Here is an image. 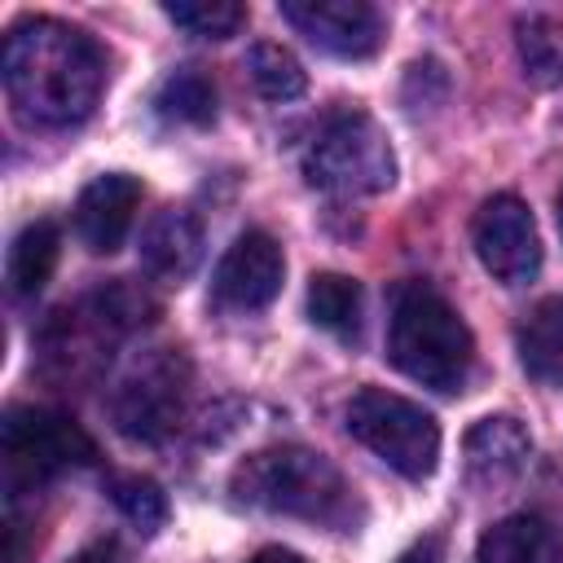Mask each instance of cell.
<instances>
[{
	"label": "cell",
	"mask_w": 563,
	"mask_h": 563,
	"mask_svg": "<svg viewBox=\"0 0 563 563\" xmlns=\"http://www.w3.org/2000/svg\"><path fill=\"white\" fill-rule=\"evenodd\" d=\"M57 255H62V229L53 220H31L13 246H9V260H4V277H9V290L13 295H40L57 268Z\"/></svg>",
	"instance_id": "2e32d148"
},
{
	"label": "cell",
	"mask_w": 563,
	"mask_h": 563,
	"mask_svg": "<svg viewBox=\"0 0 563 563\" xmlns=\"http://www.w3.org/2000/svg\"><path fill=\"white\" fill-rule=\"evenodd\" d=\"M246 79L255 84V92L264 101H295L308 88V70L299 66V57L268 40L246 48Z\"/></svg>",
	"instance_id": "d6986e66"
},
{
	"label": "cell",
	"mask_w": 563,
	"mask_h": 563,
	"mask_svg": "<svg viewBox=\"0 0 563 563\" xmlns=\"http://www.w3.org/2000/svg\"><path fill=\"white\" fill-rule=\"evenodd\" d=\"M141 207V180L128 172H106L88 180L75 198V233L92 255H110L123 246Z\"/></svg>",
	"instance_id": "8fae6325"
},
{
	"label": "cell",
	"mask_w": 563,
	"mask_h": 563,
	"mask_svg": "<svg viewBox=\"0 0 563 563\" xmlns=\"http://www.w3.org/2000/svg\"><path fill=\"white\" fill-rule=\"evenodd\" d=\"M462 457H466V475L471 484L479 488H497V484H510L528 457H532V435L519 418L510 413H488L479 418L466 440H462Z\"/></svg>",
	"instance_id": "4fadbf2b"
},
{
	"label": "cell",
	"mask_w": 563,
	"mask_h": 563,
	"mask_svg": "<svg viewBox=\"0 0 563 563\" xmlns=\"http://www.w3.org/2000/svg\"><path fill=\"white\" fill-rule=\"evenodd\" d=\"M387 361L431 387V391H462L475 365V339L462 312L427 282H400L391 290L387 317Z\"/></svg>",
	"instance_id": "7a4b0ae2"
},
{
	"label": "cell",
	"mask_w": 563,
	"mask_h": 563,
	"mask_svg": "<svg viewBox=\"0 0 563 563\" xmlns=\"http://www.w3.org/2000/svg\"><path fill=\"white\" fill-rule=\"evenodd\" d=\"M308 317L334 339H356L365 317V290L356 277L343 273H317L308 282Z\"/></svg>",
	"instance_id": "ac0fdd59"
},
{
	"label": "cell",
	"mask_w": 563,
	"mask_h": 563,
	"mask_svg": "<svg viewBox=\"0 0 563 563\" xmlns=\"http://www.w3.org/2000/svg\"><path fill=\"white\" fill-rule=\"evenodd\" d=\"M97 457L92 435L62 409L48 405H13L0 422V462H4V488L18 497L22 488H35L70 466H88Z\"/></svg>",
	"instance_id": "52a82bcc"
},
{
	"label": "cell",
	"mask_w": 563,
	"mask_h": 563,
	"mask_svg": "<svg viewBox=\"0 0 563 563\" xmlns=\"http://www.w3.org/2000/svg\"><path fill=\"white\" fill-rule=\"evenodd\" d=\"M233 497L268 510V515H290V519H312L343 528L352 515V488L339 475V466L303 444H273L238 462L229 479Z\"/></svg>",
	"instance_id": "3957f363"
},
{
	"label": "cell",
	"mask_w": 563,
	"mask_h": 563,
	"mask_svg": "<svg viewBox=\"0 0 563 563\" xmlns=\"http://www.w3.org/2000/svg\"><path fill=\"white\" fill-rule=\"evenodd\" d=\"M303 176L325 194L369 198L396 185V150L374 114L339 110L317 128L303 154Z\"/></svg>",
	"instance_id": "277c9868"
},
{
	"label": "cell",
	"mask_w": 563,
	"mask_h": 563,
	"mask_svg": "<svg viewBox=\"0 0 563 563\" xmlns=\"http://www.w3.org/2000/svg\"><path fill=\"white\" fill-rule=\"evenodd\" d=\"M519 361L537 383L563 387V295L541 299L523 321H519Z\"/></svg>",
	"instance_id": "9a60e30c"
},
{
	"label": "cell",
	"mask_w": 563,
	"mask_h": 563,
	"mask_svg": "<svg viewBox=\"0 0 563 563\" xmlns=\"http://www.w3.org/2000/svg\"><path fill=\"white\" fill-rule=\"evenodd\" d=\"M471 246L501 286H523L541 273V233L523 198L493 194L471 220Z\"/></svg>",
	"instance_id": "ba28073f"
},
{
	"label": "cell",
	"mask_w": 563,
	"mask_h": 563,
	"mask_svg": "<svg viewBox=\"0 0 563 563\" xmlns=\"http://www.w3.org/2000/svg\"><path fill=\"white\" fill-rule=\"evenodd\" d=\"M347 435L405 479H427L440 462V422L409 396L361 387L347 400Z\"/></svg>",
	"instance_id": "8992f818"
},
{
	"label": "cell",
	"mask_w": 563,
	"mask_h": 563,
	"mask_svg": "<svg viewBox=\"0 0 563 563\" xmlns=\"http://www.w3.org/2000/svg\"><path fill=\"white\" fill-rule=\"evenodd\" d=\"M154 110L167 123H189V128H207L216 119V88L207 75L198 70H176L158 84L154 92Z\"/></svg>",
	"instance_id": "ffe728a7"
},
{
	"label": "cell",
	"mask_w": 563,
	"mask_h": 563,
	"mask_svg": "<svg viewBox=\"0 0 563 563\" xmlns=\"http://www.w3.org/2000/svg\"><path fill=\"white\" fill-rule=\"evenodd\" d=\"M70 563H128V559H123V550H119L114 541H97V545L79 550Z\"/></svg>",
	"instance_id": "cb8c5ba5"
},
{
	"label": "cell",
	"mask_w": 563,
	"mask_h": 563,
	"mask_svg": "<svg viewBox=\"0 0 563 563\" xmlns=\"http://www.w3.org/2000/svg\"><path fill=\"white\" fill-rule=\"evenodd\" d=\"M475 563H563V541L541 515H506L479 537Z\"/></svg>",
	"instance_id": "5bb4252c"
},
{
	"label": "cell",
	"mask_w": 563,
	"mask_h": 563,
	"mask_svg": "<svg viewBox=\"0 0 563 563\" xmlns=\"http://www.w3.org/2000/svg\"><path fill=\"white\" fill-rule=\"evenodd\" d=\"M396 563H444V545H440V537H422V541H413Z\"/></svg>",
	"instance_id": "603a6c76"
},
{
	"label": "cell",
	"mask_w": 563,
	"mask_h": 563,
	"mask_svg": "<svg viewBox=\"0 0 563 563\" xmlns=\"http://www.w3.org/2000/svg\"><path fill=\"white\" fill-rule=\"evenodd\" d=\"M202 264V224L185 207H163L141 229V268L158 286H180Z\"/></svg>",
	"instance_id": "7c38bea8"
},
{
	"label": "cell",
	"mask_w": 563,
	"mask_h": 563,
	"mask_svg": "<svg viewBox=\"0 0 563 563\" xmlns=\"http://www.w3.org/2000/svg\"><path fill=\"white\" fill-rule=\"evenodd\" d=\"M515 53L523 66V79L532 88H563V22L545 13H528L515 22Z\"/></svg>",
	"instance_id": "e0dca14e"
},
{
	"label": "cell",
	"mask_w": 563,
	"mask_h": 563,
	"mask_svg": "<svg viewBox=\"0 0 563 563\" xmlns=\"http://www.w3.org/2000/svg\"><path fill=\"white\" fill-rule=\"evenodd\" d=\"M4 97L26 128H75L106 88V53L62 18H22L0 53Z\"/></svg>",
	"instance_id": "6da1fadb"
},
{
	"label": "cell",
	"mask_w": 563,
	"mask_h": 563,
	"mask_svg": "<svg viewBox=\"0 0 563 563\" xmlns=\"http://www.w3.org/2000/svg\"><path fill=\"white\" fill-rule=\"evenodd\" d=\"M277 9L312 48L347 62L374 57L387 35V22L369 0H282Z\"/></svg>",
	"instance_id": "9c48e42d"
},
{
	"label": "cell",
	"mask_w": 563,
	"mask_h": 563,
	"mask_svg": "<svg viewBox=\"0 0 563 563\" xmlns=\"http://www.w3.org/2000/svg\"><path fill=\"white\" fill-rule=\"evenodd\" d=\"M189 400V361L180 347H145L136 352L114 387H110V418L114 431L136 440V444H158L167 440Z\"/></svg>",
	"instance_id": "5b68a950"
},
{
	"label": "cell",
	"mask_w": 563,
	"mask_h": 563,
	"mask_svg": "<svg viewBox=\"0 0 563 563\" xmlns=\"http://www.w3.org/2000/svg\"><path fill=\"white\" fill-rule=\"evenodd\" d=\"M110 501L119 506V515L141 537H154L167 523V493L150 475H114L110 479Z\"/></svg>",
	"instance_id": "7402d4cb"
},
{
	"label": "cell",
	"mask_w": 563,
	"mask_h": 563,
	"mask_svg": "<svg viewBox=\"0 0 563 563\" xmlns=\"http://www.w3.org/2000/svg\"><path fill=\"white\" fill-rule=\"evenodd\" d=\"M246 563H308V559L295 554V550H286V545H264V550H255Z\"/></svg>",
	"instance_id": "d4e9b609"
},
{
	"label": "cell",
	"mask_w": 563,
	"mask_h": 563,
	"mask_svg": "<svg viewBox=\"0 0 563 563\" xmlns=\"http://www.w3.org/2000/svg\"><path fill=\"white\" fill-rule=\"evenodd\" d=\"M282 282H286V255L277 238L264 229H246L220 255L211 277V299L224 312H260L282 295Z\"/></svg>",
	"instance_id": "30bf717a"
},
{
	"label": "cell",
	"mask_w": 563,
	"mask_h": 563,
	"mask_svg": "<svg viewBox=\"0 0 563 563\" xmlns=\"http://www.w3.org/2000/svg\"><path fill=\"white\" fill-rule=\"evenodd\" d=\"M163 13L167 22L202 40H229L246 26V4L238 0H176V4H163Z\"/></svg>",
	"instance_id": "44dd1931"
},
{
	"label": "cell",
	"mask_w": 563,
	"mask_h": 563,
	"mask_svg": "<svg viewBox=\"0 0 563 563\" xmlns=\"http://www.w3.org/2000/svg\"><path fill=\"white\" fill-rule=\"evenodd\" d=\"M559 229H563V194H559Z\"/></svg>",
	"instance_id": "484cf974"
}]
</instances>
